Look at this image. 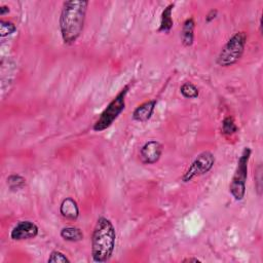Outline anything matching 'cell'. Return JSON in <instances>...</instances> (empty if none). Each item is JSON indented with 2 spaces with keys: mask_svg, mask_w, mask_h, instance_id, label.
Here are the masks:
<instances>
[{
  "mask_svg": "<svg viewBox=\"0 0 263 263\" xmlns=\"http://www.w3.org/2000/svg\"><path fill=\"white\" fill-rule=\"evenodd\" d=\"M89 5L83 0H69L63 4L59 25L65 45H73L81 35Z\"/></svg>",
  "mask_w": 263,
  "mask_h": 263,
  "instance_id": "1",
  "label": "cell"
},
{
  "mask_svg": "<svg viewBox=\"0 0 263 263\" xmlns=\"http://www.w3.org/2000/svg\"><path fill=\"white\" fill-rule=\"evenodd\" d=\"M116 242V231L113 223L106 217H100L92 234V258L93 261L107 262L113 255Z\"/></svg>",
  "mask_w": 263,
  "mask_h": 263,
  "instance_id": "2",
  "label": "cell"
},
{
  "mask_svg": "<svg viewBox=\"0 0 263 263\" xmlns=\"http://www.w3.org/2000/svg\"><path fill=\"white\" fill-rule=\"evenodd\" d=\"M132 83L125 84L120 92L112 99V101L107 105L104 111L101 113L97 121L95 122L93 129L95 132H103L110 127L117 117L125 108V98L130 89Z\"/></svg>",
  "mask_w": 263,
  "mask_h": 263,
  "instance_id": "3",
  "label": "cell"
},
{
  "mask_svg": "<svg viewBox=\"0 0 263 263\" xmlns=\"http://www.w3.org/2000/svg\"><path fill=\"white\" fill-rule=\"evenodd\" d=\"M247 38V33L244 31L234 33L220 51L217 64L220 67H230L236 64L244 55Z\"/></svg>",
  "mask_w": 263,
  "mask_h": 263,
  "instance_id": "4",
  "label": "cell"
},
{
  "mask_svg": "<svg viewBox=\"0 0 263 263\" xmlns=\"http://www.w3.org/2000/svg\"><path fill=\"white\" fill-rule=\"evenodd\" d=\"M252 150L250 147H245L237 161V166L231 182L229 184V192L237 202L244 200L246 195V182L248 178V166Z\"/></svg>",
  "mask_w": 263,
  "mask_h": 263,
  "instance_id": "5",
  "label": "cell"
},
{
  "mask_svg": "<svg viewBox=\"0 0 263 263\" xmlns=\"http://www.w3.org/2000/svg\"><path fill=\"white\" fill-rule=\"evenodd\" d=\"M214 165H215V157L212 152L204 151L200 154L183 174L181 178L182 182L188 183L196 177L208 174L213 169Z\"/></svg>",
  "mask_w": 263,
  "mask_h": 263,
  "instance_id": "6",
  "label": "cell"
},
{
  "mask_svg": "<svg viewBox=\"0 0 263 263\" xmlns=\"http://www.w3.org/2000/svg\"><path fill=\"white\" fill-rule=\"evenodd\" d=\"M38 226L29 220L19 221L11 231V238L13 240H27L34 238L38 235Z\"/></svg>",
  "mask_w": 263,
  "mask_h": 263,
  "instance_id": "7",
  "label": "cell"
},
{
  "mask_svg": "<svg viewBox=\"0 0 263 263\" xmlns=\"http://www.w3.org/2000/svg\"><path fill=\"white\" fill-rule=\"evenodd\" d=\"M163 155V145L157 140L146 142L140 150V159L144 165L157 164Z\"/></svg>",
  "mask_w": 263,
  "mask_h": 263,
  "instance_id": "8",
  "label": "cell"
},
{
  "mask_svg": "<svg viewBox=\"0 0 263 263\" xmlns=\"http://www.w3.org/2000/svg\"><path fill=\"white\" fill-rule=\"evenodd\" d=\"M158 101L157 100H149L141 105H139L133 112V119L138 122H146L151 117L156 110Z\"/></svg>",
  "mask_w": 263,
  "mask_h": 263,
  "instance_id": "9",
  "label": "cell"
},
{
  "mask_svg": "<svg viewBox=\"0 0 263 263\" xmlns=\"http://www.w3.org/2000/svg\"><path fill=\"white\" fill-rule=\"evenodd\" d=\"M60 214L67 220H77L79 217V207L77 202L72 198L64 199L60 205Z\"/></svg>",
  "mask_w": 263,
  "mask_h": 263,
  "instance_id": "10",
  "label": "cell"
},
{
  "mask_svg": "<svg viewBox=\"0 0 263 263\" xmlns=\"http://www.w3.org/2000/svg\"><path fill=\"white\" fill-rule=\"evenodd\" d=\"M194 28H195V23L193 18H189L185 20V22L183 23V27L181 31V40L183 46L186 48H189L193 45Z\"/></svg>",
  "mask_w": 263,
  "mask_h": 263,
  "instance_id": "11",
  "label": "cell"
},
{
  "mask_svg": "<svg viewBox=\"0 0 263 263\" xmlns=\"http://www.w3.org/2000/svg\"><path fill=\"white\" fill-rule=\"evenodd\" d=\"M174 4H171L166 7V9L163 11L162 16H161V24L159 28V32H164V33H169L173 26H174V21H173V10H174Z\"/></svg>",
  "mask_w": 263,
  "mask_h": 263,
  "instance_id": "12",
  "label": "cell"
},
{
  "mask_svg": "<svg viewBox=\"0 0 263 263\" xmlns=\"http://www.w3.org/2000/svg\"><path fill=\"white\" fill-rule=\"evenodd\" d=\"M60 235L64 240L71 242V243H77L83 239L82 230L75 226H67L62 228Z\"/></svg>",
  "mask_w": 263,
  "mask_h": 263,
  "instance_id": "13",
  "label": "cell"
},
{
  "mask_svg": "<svg viewBox=\"0 0 263 263\" xmlns=\"http://www.w3.org/2000/svg\"><path fill=\"white\" fill-rule=\"evenodd\" d=\"M7 183L12 191H18L25 187L26 179L19 174H12L8 177Z\"/></svg>",
  "mask_w": 263,
  "mask_h": 263,
  "instance_id": "14",
  "label": "cell"
},
{
  "mask_svg": "<svg viewBox=\"0 0 263 263\" xmlns=\"http://www.w3.org/2000/svg\"><path fill=\"white\" fill-rule=\"evenodd\" d=\"M180 93L185 99H196L200 95V91L192 82H184L180 87Z\"/></svg>",
  "mask_w": 263,
  "mask_h": 263,
  "instance_id": "15",
  "label": "cell"
},
{
  "mask_svg": "<svg viewBox=\"0 0 263 263\" xmlns=\"http://www.w3.org/2000/svg\"><path fill=\"white\" fill-rule=\"evenodd\" d=\"M221 129H222V134H224L225 136H231L236 133V132L238 130V127L236 126V124L231 116H226L222 120Z\"/></svg>",
  "mask_w": 263,
  "mask_h": 263,
  "instance_id": "16",
  "label": "cell"
},
{
  "mask_svg": "<svg viewBox=\"0 0 263 263\" xmlns=\"http://www.w3.org/2000/svg\"><path fill=\"white\" fill-rule=\"evenodd\" d=\"M17 31V27L14 23L10 21H0V36L3 38L7 37Z\"/></svg>",
  "mask_w": 263,
  "mask_h": 263,
  "instance_id": "17",
  "label": "cell"
},
{
  "mask_svg": "<svg viewBox=\"0 0 263 263\" xmlns=\"http://www.w3.org/2000/svg\"><path fill=\"white\" fill-rule=\"evenodd\" d=\"M49 263H70V259L61 251L55 250L50 254L48 259Z\"/></svg>",
  "mask_w": 263,
  "mask_h": 263,
  "instance_id": "18",
  "label": "cell"
},
{
  "mask_svg": "<svg viewBox=\"0 0 263 263\" xmlns=\"http://www.w3.org/2000/svg\"><path fill=\"white\" fill-rule=\"evenodd\" d=\"M255 186L258 192V195H261L262 192V167L261 165L258 166L255 174Z\"/></svg>",
  "mask_w": 263,
  "mask_h": 263,
  "instance_id": "19",
  "label": "cell"
},
{
  "mask_svg": "<svg viewBox=\"0 0 263 263\" xmlns=\"http://www.w3.org/2000/svg\"><path fill=\"white\" fill-rule=\"evenodd\" d=\"M217 16H218V11H217V10H211V11L208 13V15L206 16V22H207V23L213 22V21L217 18Z\"/></svg>",
  "mask_w": 263,
  "mask_h": 263,
  "instance_id": "20",
  "label": "cell"
},
{
  "mask_svg": "<svg viewBox=\"0 0 263 263\" xmlns=\"http://www.w3.org/2000/svg\"><path fill=\"white\" fill-rule=\"evenodd\" d=\"M10 12H11V10H10V8L8 6H2V7H0V16H2V17L6 16Z\"/></svg>",
  "mask_w": 263,
  "mask_h": 263,
  "instance_id": "21",
  "label": "cell"
},
{
  "mask_svg": "<svg viewBox=\"0 0 263 263\" xmlns=\"http://www.w3.org/2000/svg\"><path fill=\"white\" fill-rule=\"evenodd\" d=\"M183 263H198V262H202V260H200L199 258H194V257H190V258H185L182 260Z\"/></svg>",
  "mask_w": 263,
  "mask_h": 263,
  "instance_id": "22",
  "label": "cell"
}]
</instances>
